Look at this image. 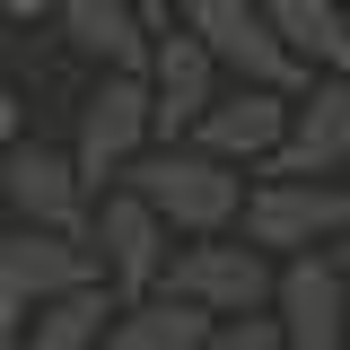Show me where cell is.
<instances>
[{
  "mask_svg": "<svg viewBox=\"0 0 350 350\" xmlns=\"http://www.w3.org/2000/svg\"><path fill=\"white\" fill-rule=\"evenodd\" d=\"M123 184L167 219V228H184V237H228V228L245 219V167L211 158L202 140H149Z\"/></svg>",
  "mask_w": 350,
  "mask_h": 350,
  "instance_id": "cell-1",
  "label": "cell"
},
{
  "mask_svg": "<svg viewBox=\"0 0 350 350\" xmlns=\"http://www.w3.org/2000/svg\"><path fill=\"white\" fill-rule=\"evenodd\" d=\"M158 140V114H149V70H105L79 105V131H70V158H79L88 193H114L131 175V158Z\"/></svg>",
  "mask_w": 350,
  "mask_h": 350,
  "instance_id": "cell-2",
  "label": "cell"
},
{
  "mask_svg": "<svg viewBox=\"0 0 350 350\" xmlns=\"http://www.w3.org/2000/svg\"><path fill=\"white\" fill-rule=\"evenodd\" d=\"M350 228V175H262L245 193V237L262 254H315Z\"/></svg>",
  "mask_w": 350,
  "mask_h": 350,
  "instance_id": "cell-3",
  "label": "cell"
},
{
  "mask_svg": "<svg viewBox=\"0 0 350 350\" xmlns=\"http://www.w3.org/2000/svg\"><path fill=\"white\" fill-rule=\"evenodd\" d=\"M271 280H280V262L262 254L254 237H202V245H175L167 254V280L158 289L211 306L219 324H228V315H262L271 306Z\"/></svg>",
  "mask_w": 350,
  "mask_h": 350,
  "instance_id": "cell-4",
  "label": "cell"
},
{
  "mask_svg": "<svg viewBox=\"0 0 350 350\" xmlns=\"http://www.w3.org/2000/svg\"><path fill=\"white\" fill-rule=\"evenodd\" d=\"M184 27L211 44V62L228 70V79L306 88V62L280 44V27H271V0H184Z\"/></svg>",
  "mask_w": 350,
  "mask_h": 350,
  "instance_id": "cell-5",
  "label": "cell"
},
{
  "mask_svg": "<svg viewBox=\"0 0 350 350\" xmlns=\"http://www.w3.org/2000/svg\"><path fill=\"white\" fill-rule=\"evenodd\" d=\"M88 245H96V271H105L114 298H149V289L167 280L175 228L149 211L131 184H114V193H96V211H88Z\"/></svg>",
  "mask_w": 350,
  "mask_h": 350,
  "instance_id": "cell-6",
  "label": "cell"
},
{
  "mask_svg": "<svg viewBox=\"0 0 350 350\" xmlns=\"http://www.w3.org/2000/svg\"><path fill=\"white\" fill-rule=\"evenodd\" d=\"M0 211L18 219V228H70V237H88L96 193H88V175H79L70 149L9 140V149H0Z\"/></svg>",
  "mask_w": 350,
  "mask_h": 350,
  "instance_id": "cell-7",
  "label": "cell"
},
{
  "mask_svg": "<svg viewBox=\"0 0 350 350\" xmlns=\"http://www.w3.org/2000/svg\"><path fill=\"white\" fill-rule=\"evenodd\" d=\"M254 175H350V70H306L289 96V131Z\"/></svg>",
  "mask_w": 350,
  "mask_h": 350,
  "instance_id": "cell-8",
  "label": "cell"
},
{
  "mask_svg": "<svg viewBox=\"0 0 350 350\" xmlns=\"http://www.w3.org/2000/svg\"><path fill=\"white\" fill-rule=\"evenodd\" d=\"M219 70L211 44L193 36L184 18L175 27H158V44H149V114H158V140H193V123L219 105Z\"/></svg>",
  "mask_w": 350,
  "mask_h": 350,
  "instance_id": "cell-9",
  "label": "cell"
},
{
  "mask_svg": "<svg viewBox=\"0 0 350 350\" xmlns=\"http://www.w3.org/2000/svg\"><path fill=\"white\" fill-rule=\"evenodd\" d=\"M271 315H280L289 342H342V333H350V271L333 262V245L280 262V280H271Z\"/></svg>",
  "mask_w": 350,
  "mask_h": 350,
  "instance_id": "cell-10",
  "label": "cell"
},
{
  "mask_svg": "<svg viewBox=\"0 0 350 350\" xmlns=\"http://www.w3.org/2000/svg\"><path fill=\"white\" fill-rule=\"evenodd\" d=\"M289 96H298V88H254V79H237L211 114L193 123V140H202L211 158H228V167H262V158L280 149V131H289Z\"/></svg>",
  "mask_w": 350,
  "mask_h": 350,
  "instance_id": "cell-11",
  "label": "cell"
},
{
  "mask_svg": "<svg viewBox=\"0 0 350 350\" xmlns=\"http://www.w3.org/2000/svg\"><path fill=\"white\" fill-rule=\"evenodd\" d=\"M53 18H62V44H70L79 62H96V70H149L158 27H149L131 0H62Z\"/></svg>",
  "mask_w": 350,
  "mask_h": 350,
  "instance_id": "cell-12",
  "label": "cell"
},
{
  "mask_svg": "<svg viewBox=\"0 0 350 350\" xmlns=\"http://www.w3.org/2000/svg\"><path fill=\"white\" fill-rule=\"evenodd\" d=\"M0 262L18 271L27 298H62V289H79V280H105V271H96V245L70 237V228H9V237H0Z\"/></svg>",
  "mask_w": 350,
  "mask_h": 350,
  "instance_id": "cell-13",
  "label": "cell"
},
{
  "mask_svg": "<svg viewBox=\"0 0 350 350\" xmlns=\"http://www.w3.org/2000/svg\"><path fill=\"white\" fill-rule=\"evenodd\" d=\"M219 333L211 306L175 298V289H149V298H123L114 324H105V350H202Z\"/></svg>",
  "mask_w": 350,
  "mask_h": 350,
  "instance_id": "cell-14",
  "label": "cell"
},
{
  "mask_svg": "<svg viewBox=\"0 0 350 350\" xmlns=\"http://www.w3.org/2000/svg\"><path fill=\"white\" fill-rule=\"evenodd\" d=\"M114 306H123V298H114L105 280H79V289H62V298H36L27 342H18V350H105Z\"/></svg>",
  "mask_w": 350,
  "mask_h": 350,
  "instance_id": "cell-15",
  "label": "cell"
},
{
  "mask_svg": "<svg viewBox=\"0 0 350 350\" xmlns=\"http://www.w3.org/2000/svg\"><path fill=\"white\" fill-rule=\"evenodd\" d=\"M271 27L306 70H350V0H271Z\"/></svg>",
  "mask_w": 350,
  "mask_h": 350,
  "instance_id": "cell-16",
  "label": "cell"
},
{
  "mask_svg": "<svg viewBox=\"0 0 350 350\" xmlns=\"http://www.w3.org/2000/svg\"><path fill=\"white\" fill-rule=\"evenodd\" d=\"M202 350H289V333H280V315L262 306V315H228Z\"/></svg>",
  "mask_w": 350,
  "mask_h": 350,
  "instance_id": "cell-17",
  "label": "cell"
},
{
  "mask_svg": "<svg viewBox=\"0 0 350 350\" xmlns=\"http://www.w3.org/2000/svg\"><path fill=\"white\" fill-rule=\"evenodd\" d=\"M27 315H36V298H27V289H18V271L0 262V350L27 342Z\"/></svg>",
  "mask_w": 350,
  "mask_h": 350,
  "instance_id": "cell-18",
  "label": "cell"
},
{
  "mask_svg": "<svg viewBox=\"0 0 350 350\" xmlns=\"http://www.w3.org/2000/svg\"><path fill=\"white\" fill-rule=\"evenodd\" d=\"M53 9H62V0H0V18H9V27H36V18H53Z\"/></svg>",
  "mask_w": 350,
  "mask_h": 350,
  "instance_id": "cell-19",
  "label": "cell"
},
{
  "mask_svg": "<svg viewBox=\"0 0 350 350\" xmlns=\"http://www.w3.org/2000/svg\"><path fill=\"white\" fill-rule=\"evenodd\" d=\"M18 140V96H9V79H0V149Z\"/></svg>",
  "mask_w": 350,
  "mask_h": 350,
  "instance_id": "cell-20",
  "label": "cell"
},
{
  "mask_svg": "<svg viewBox=\"0 0 350 350\" xmlns=\"http://www.w3.org/2000/svg\"><path fill=\"white\" fill-rule=\"evenodd\" d=\"M131 9H140L149 27H175V0H131Z\"/></svg>",
  "mask_w": 350,
  "mask_h": 350,
  "instance_id": "cell-21",
  "label": "cell"
},
{
  "mask_svg": "<svg viewBox=\"0 0 350 350\" xmlns=\"http://www.w3.org/2000/svg\"><path fill=\"white\" fill-rule=\"evenodd\" d=\"M333 262H342V271H350V228H342V237H333Z\"/></svg>",
  "mask_w": 350,
  "mask_h": 350,
  "instance_id": "cell-22",
  "label": "cell"
},
{
  "mask_svg": "<svg viewBox=\"0 0 350 350\" xmlns=\"http://www.w3.org/2000/svg\"><path fill=\"white\" fill-rule=\"evenodd\" d=\"M289 350H350V342H289Z\"/></svg>",
  "mask_w": 350,
  "mask_h": 350,
  "instance_id": "cell-23",
  "label": "cell"
},
{
  "mask_svg": "<svg viewBox=\"0 0 350 350\" xmlns=\"http://www.w3.org/2000/svg\"><path fill=\"white\" fill-rule=\"evenodd\" d=\"M342 342H350V333H342Z\"/></svg>",
  "mask_w": 350,
  "mask_h": 350,
  "instance_id": "cell-24",
  "label": "cell"
}]
</instances>
